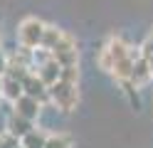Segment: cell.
<instances>
[{"instance_id": "obj_14", "label": "cell", "mask_w": 153, "mask_h": 148, "mask_svg": "<svg viewBox=\"0 0 153 148\" xmlns=\"http://www.w3.org/2000/svg\"><path fill=\"white\" fill-rule=\"evenodd\" d=\"M17 146H20V141H17L15 136H10L7 131L0 133V148H17Z\"/></svg>"}, {"instance_id": "obj_13", "label": "cell", "mask_w": 153, "mask_h": 148, "mask_svg": "<svg viewBox=\"0 0 153 148\" xmlns=\"http://www.w3.org/2000/svg\"><path fill=\"white\" fill-rule=\"evenodd\" d=\"M138 52L146 57V59H153V27H151V32L146 35V39L141 42V47H138Z\"/></svg>"}, {"instance_id": "obj_1", "label": "cell", "mask_w": 153, "mask_h": 148, "mask_svg": "<svg viewBox=\"0 0 153 148\" xmlns=\"http://www.w3.org/2000/svg\"><path fill=\"white\" fill-rule=\"evenodd\" d=\"M136 52H138V47L133 49L121 35H111L97 52V67L101 69V72L111 74L114 79H116V84L128 82L131 72H133Z\"/></svg>"}, {"instance_id": "obj_16", "label": "cell", "mask_w": 153, "mask_h": 148, "mask_svg": "<svg viewBox=\"0 0 153 148\" xmlns=\"http://www.w3.org/2000/svg\"><path fill=\"white\" fill-rule=\"evenodd\" d=\"M0 101H3V77H0Z\"/></svg>"}, {"instance_id": "obj_17", "label": "cell", "mask_w": 153, "mask_h": 148, "mask_svg": "<svg viewBox=\"0 0 153 148\" xmlns=\"http://www.w3.org/2000/svg\"><path fill=\"white\" fill-rule=\"evenodd\" d=\"M148 64H151V74H153V59H148Z\"/></svg>"}, {"instance_id": "obj_11", "label": "cell", "mask_w": 153, "mask_h": 148, "mask_svg": "<svg viewBox=\"0 0 153 148\" xmlns=\"http://www.w3.org/2000/svg\"><path fill=\"white\" fill-rule=\"evenodd\" d=\"M45 148H74V141H72L69 133L57 131V133H50V136H47Z\"/></svg>"}, {"instance_id": "obj_12", "label": "cell", "mask_w": 153, "mask_h": 148, "mask_svg": "<svg viewBox=\"0 0 153 148\" xmlns=\"http://www.w3.org/2000/svg\"><path fill=\"white\" fill-rule=\"evenodd\" d=\"M62 35H64V30L54 27V25H47V30H45V37H42V49L52 52V49L57 47V42L62 39Z\"/></svg>"}, {"instance_id": "obj_15", "label": "cell", "mask_w": 153, "mask_h": 148, "mask_svg": "<svg viewBox=\"0 0 153 148\" xmlns=\"http://www.w3.org/2000/svg\"><path fill=\"white\" fill-rule=\"evenodd\" d=\"M5 69H7V52L0 47V77L5 74Z\"/></svg>"}, {"instance_id": "obj_4", "label": "cell", "mask_w": 153, "mask_h": 148, "mask_svg": "<svg viewBox=\"0 0 153 148\" xmlns=\"http://www.w3.org/2000/svg\"><path fill=\"white\" fill-rule=\"evenodd\" d=\"M52 57L62 67H79V47H76V39L69 32H64L62 39L57 42V47L52 49Z\"/></svg>"}, {"instance_id": "obj_2", "label": "cell", "mask_w": 153, "mask_h": 148, "mask_svg": "<svg viewBox=\"0 0 153 148\" xmlns=\"http://www.w3.org/2000/svg\"><path fill=\"white\" fill-rule=\"evenodd\" d=\"M50 104L57 106L62 114H74L79 106V82H64L59 79L50 86Z\"/></svg>"}, {"instance_id": "obj_5", "label": "cell", "mask_w": 153, "mask_h": 148, "mask_svg": "<svg viewBox=\"0 0 153 148\" xmlns=\"http://www.w3.org/2000/svg\"><path fill=\"white\" fill-rule=\"evenodd\" d=\"M42 109H45V104L40 101V99H35V96H27V94H22L17 101L13 104V111L17 114V116H25V118H30V121H37V118L42 116Z\"/></svg>"}, {"instance_id": "obj_9", "label": "cell", "mask_w": 153, "mask_h": 148, "mask_svg": "<svg viewBox=\"0 0 153 148\" xmlns=\"http://www.w3.org/2000/svg\"><path fill=\"white\" fill-rule=\"evenodd\" d=\"M22 94H25V91H22V82H20V79L3 74V101H7V104L13 106Z\"/></svg>"}, {"instance_id": "obj_3", "label": "cell", "mask_w": 153, "mask_h": 148, "mask_svg": "<svg viewBox=\"0 0 153 148\" xmlns=\"http://www.w3.org/2000/svg\"><path fill=\"white\" fill-rule=\"evenodd\" d=\"M45 30H47V22H42L40 17H22L20 25L15 30V39H17V47L22 49H37L42 47V37H45Z\"/></svg>"}, {"instance_id": "obj_7", "label": "cell", "mask_w": 153, "mask_h": 148, "mask_svg": "<svg viewBox=\"0 0 153 148\" xmlns=\"http://www.w3.org/2000/svg\"><path fill=\"white\" fill-rule=\"evenodd\" d=\"M35 126H37L35 121H30V118L17 116L15 111H10V116H7V121H5V131L10 133V136H15L17 141H20V138H22V136H27Z\"/></svg>"}, {"instance_id": "obj_8", "label": "cell", "mask_w": 153, "mask_h": 148, "mask_svg": "<svg viewBox=\"0 0 153 148\" xmlns=\"http://www.w3.org/2000/svg\"><path fill=\"white\" fill-rule=\"evenodd\" d=\"M151 79H153V74H151V64H148V59L143 57L141 52H136V59H133V72H131V82L141 89V86H146Z\"/></svg>"}, {"instance_id": "obj_10", "label": "cell", "mask_w": 153, "mask_h": 148, "mask_svg": "<svg viewBox=\"0 0 153 148\" xmlns=\"http://www.w3.org/2000/svg\"><path fill=\"white\" fill-rule=\"evenodd\" d=\"M47 136H50V131H45V128H40V126H35L27 136L20 138V148H45Z\"/></svg>"}, {"instance_id": "obj_6", "label": "cell", "mask_w": 153, "mask_h": 148, "mask_svg": "<svg viewBox=\"0 0 153 148\" xmlns=\"http://www.w3.org/2000/svg\"><path fill=\"white\" fill-rule=\"evenodd\" d=\"M22 91H25L27 96L40 99L42 104H50V89H47V84H45L35 72H27V74L22 77Z\"/></svg>"}]
</instances>
